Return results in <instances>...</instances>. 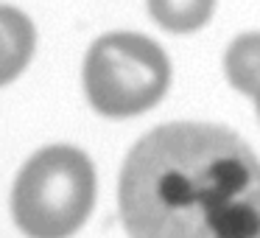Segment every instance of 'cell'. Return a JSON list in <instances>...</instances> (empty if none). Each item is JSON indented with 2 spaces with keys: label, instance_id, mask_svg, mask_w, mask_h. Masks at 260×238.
<instances>
[{
  "label": "cell",
  "instance_id": "6da1fadb",
  "mask_svg": "<svg viewBox=\"0 0 260 238\" xmlns=\"http://www.w3.org/2000/svg\"><path fill=\"white\" fill-rule=\"evenodd\" d=\"M118 204L129 238H257L260 160L224 126H157L126 157Z\"/></svg>",
  "mask_w": 260,
  "mask_h": 238
},
{
  "label": "cell",
  "instance_id": "7a4b0ae2",
  "mask_svg": "<svg viewBox=\"0 0 260 238\" xmlns=\"http://www.w3.org/2000/svg\"><path fill=\"white\" fill-rule=\"evenodd\" d=\"M95 202V171L84 152L48 146L23 165L12 191V213L28 238H68Z\"/></svg>",
  "mask_w": 260,
  "mask_h": 238
},
{
  "label": "cell",
  "instance_id": "3957f363",
  "mask_svg": "<svg viewBox=\"0 0 260 238\" xmlns=\"http://www.w3.org/2000/svg\"><path fill=\"white\" fill-rule=\"evenodd\" d=\"M171 84V62L157 42L140 34H107L92 42L84 62V90L107 118L151 109Z\"/></svg>",
  "mask_w": 260,
  "mask_h": 238
},
{
  "label": "cell",
  "instance_id": "277c9868",
  "mask_svg": "<svg viewBox=\"0 0 260 238\" xmlns=\"http://www.w3.org/2000/svg\"><path fill=\"white\" fill-rule=\"evenodd\" d=\"M37 34L20 9L0 6V87L14 81L34 56Z\"/></svg>",
  "mask_w": 260,
  "mask_h": 238
},
{
  "label": "cell",
  "instance_id": "5b68a950",
  "mask_svg": "<svg viewBox=\"0 0 260 238\" xmlns=\"http://www.w3.org/2000/svg\"><path fill=\"white\" fill-rule=\"evenodd\" d=\"M224 70L230 84L243 96L260 93V34H243L226 48Z\"/></svg>",
  "mask_w": 260,
  "mask_h": 238
},
{
  "label": "cell",
  "instance_id": "8992f818",
  "mask_svg": "<svg viewBox=\"0 0 260 238\" xmlns=\"http://www.w3.org/2000/svg\"><path fill=\"white\" fill-rule=\"evenodd\" d=\"M215 0H148L151 17L174 34L202 28L213 14Z\"/></svg>",
  "mask_w": 260,
  "mask_h": 238
},
{
  "label": "cell",
  "instance_id": "52a82bcc",
  "mask_svg": "<svg viewBox=\"0 0 260 238\" xmlns=\"http://www.w3.org/2000/svg\"><path fill=\"white\" fill-rule=\"evenodd\" d=\"M254 107H257V115H260V93L254 96Z\"/></svg>",
  "mask_w": 260,
  "mask_h": 238
},
{
  "label": "cell",
  "instance_id": "ba28073f",
  "mask_svg": "<svg viewBox=\"0 0 260 238\" xmlns=\"http://www.w3.org/2000/svg\"><path fill=\"white\" fill-rule=\"evenodd\" d=\"M257 238H260V235H257Z\"/></svg>",
  "mask_w": 260,
  "mask_h": 238
}]
</instances>
